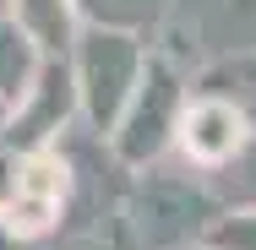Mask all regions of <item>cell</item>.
Wrapping results in <instances>:
<instances>
[{
  "label": "cell",
  "instance_id": "1",
  "mask_svg": "<svg viewBox=\"0 0 256 250\" xmlns=\"http://www.w3.org/2000/svg\"><path fill=\"white\" fill-rule=\"evenodd\" d=\"M66 191V169L54 163V158H33V163H22L16 169V185H11V196H6V212H11V223L16 229H44L54 212V201Z\"/></svg>",
  "mask_w": 256,
  "mask_h": 250
},
{
  "label": "cell",
  "instance_id": "2",
  "mask_svg": "<svg viewBox=\"0 0 256 250\" xmlns=\"http://www.w3.org/2000/svg\"><path fill=\"white\" fill-rule=\"evenodd\" d=\"M131 76H136L131 44H126V38H93V49H88V98H93L98 125L120 109V98H126L120 82H131Z\"/></svg>",
  "mask_w": 256,
  "mask_h": 250
},
{
  "label": "cell",
  "instance_id": "3",
  "mask_svg": "<svg viewBox=\"0 0 256 250\" xmlns=\"http://www.w3.org/2000/svg\"><path fill=\"white\" fill-rule=\"evenodd\" d=\"M186 147H191V158H202V163L229 158V152L240 147V114L229 103H212V98L196 103L186 114Z\"/></svg>",
  "mask_w": 256,
  "mask_h": 250
},
{
  "label": "cell",
  "instance_id": "4",
  "mask_svg": "<svg viewBox=\"0 0 256 250\" xmlns=\"http://www.w3.org/2000/svg\"><path fill=\"white\" fill-rule=\"evenodd\" d=\"M142 87H148V93H142V109H136V120H131V136H126V152H131V158H142V152H153L158 142H164V109L174 103V87H169L164 71H148Z\"/></svg>",
  "mask_w": 256,
  "mask_h": 250
}]
</instances>
